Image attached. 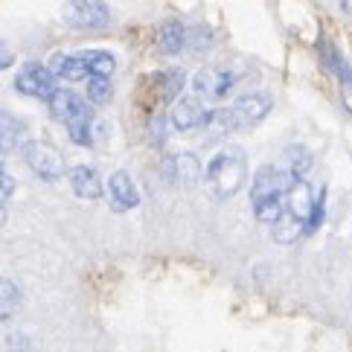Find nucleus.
Wrapping results in <instances>:
<instances>
[{"label":"nucleus","mask_w":352,"mask_h":352,"mask_svg":"<svg viewBox=\"0 0 352 352\" xmlns=\"http://www.w3.org/2000/svg\"><path fill=\"white\" fill-rule=\"evenodd\" d=\"M248 181V157L245 152L228 146V148H219V155L210 160V166L204 169V184H207V192L212 198H233L239 190L245 186Z\"/></svg>","instance_id":"1"},{"label":"nucleus","mask_w":352,"mask_h":352,"mask_svg":"<svg viewBox=\"0 0 352 352\" xmlns=\"http://www.w3.org/2000/svg\"><path fill=\"white\" fill-rule=\"evenodd\" d=\"M239 82H242V70L233 67V65H210L204 70L195 73L192 79V91L195 96H201L204 102H221V99H228Z\"/></svg>","instance_id":"2"},{"label":"nucleus","mask_w":352,"mask_h":352,"mask_svg":"<svg viewBox=\"0 0 352 352\" xmlns=\"http://www.w3.org/2000/svg\"><path fill=\"white\" fill-rule=\"evenodd\" d=\"M61 21L73 30L96 32V30H105L111 23V12L105 6V0H65V6H61Z\"/></svg>","instance_id":"3"},{"label":"nucleus","mask_w":352,"mask_h":352,"mask_svg":"<svg viewBox=\"0 0 352 352\" xmlns=\"http://www.w3.org/2000/svg\"><path fill=\"white\" fill-rule=\"evenodd\" d=\"M297 178L288 169H276V166H262L254 175V184H250V204L259 207L265 201H285V192L292 190V184Z\"/></svg>","instance_id":"4"},{"label":"nucleus","mask_w":352,"mask_h":352,"mask_svg":"<svg viewBox=\"0 0 352 352\" xmlns=\"http://www.w3.org/2000/svg\"><path fill=\"white\" fill-rule=\"evenodd\" d=\"M23 160H27V166L38 175L41 181H58L61 175H65V157H61L53 146H47L41 140H30L23 146Z\"/></svg>","instance_id":"5"},{"label":"nucleus","mask_w":352,"mask_h":352,"mask_svg":"<svg viewBox=\"0 0 352 352\" xmlns=\"http://www.w3.org/2000/svg\"><path fill=\"white\" fill-rule=\"evenodd\" d=\"M15 91L23 96H32V99H50V94L56 91V76L50 73L47 65L27 61L15 76Z\"/></svg>","instance_id":"6"},{"label":"nucleus","mask_w":352,"mask_h":352,"mask_svg":"<svg viewBox=\"0 0 352 352\" xmlns=\"http://www.w3.org/2000/svg\"><path fill=\"white\" fill-rule=\"evenodd\" d=\"M47 108L58 122H73V120H82V117H94L91 105L76 94V91H67V87H56L47 99Z\"/></svg>","instance_id":"7"},{"label":"nucleus","mask_w":352,"mask_h":352,"mask_svg":"<svg viewBox=\"0 0 352 352\" xmlns=\"http://www.w3.org/2000/svg\"><path fill=\"white\" fill-rule=\"evenodd\" d=\"M210 117V108L201 96H184L175 99L172 105V125L178 131H192V129H204V122Z\"/></svg>","instance_id":"8"},{"label":"nucleus","mask_w":352,"mask_h":352,"mask_svg":"<svg viewBox=\"0 0 352 352\" xmlns=\"http://www.w3.org/2000/svg\"><path fill=\"white\" fill-rule=\"evenodd\" d=\"M108 204L117 212H129L140 204V190L129 172H114L108 178Z\"/></svg>","instance_id":"9"},{"label":"nucleus","mask_w":352,"mask_h":352,"mask_svg":"<svg viewBox=\"0 0 352 352\" xmlns=\"http://www.w3.org/2000/svg\"><path fill=\"white\" fill-rule=\"evenodd\" d=\"M27 143H30V131L23 125V120L9 114V111H0V155L23 152Z\"/></svg>","instance_id":"10"},{"label":"nucleus","mask_w":352,"mask_h":352,"mask_svg":"<svg viewBox=\"0 0 352 352\" xmlns=\"http://www.w3.org/2000/svg\"><path fill=\"white\" fill-rule=\"evenodd\" d=\"M230 108L236 111V117H239V122H242V129H245V125H256V122H262L268 117L271 96H265V94H245V96H239Z\"/></svg>","instance_id":"11"},{"label":"nucleus","mask_w":352,"mask_h":352,"mask_svg":"<svg viewBox=\"0 0 352 352\" xmlns=\"http://www.w3.org/2000/svg\"><path fill=\"white\" fill-rule=\"evenodd\" d=\"M314 192L311 190V184L306 181V178H297L294 184H292V190L285 192V210L292 212L294 219H300V221H309V216H311V207H314Z\"/></svg>","instance_id":"12"},{"label":"nucleus","mask_w":352,"mask_h":352,"mask_svg":"<svg viewBox=\"0 0 352 352\" xmlns=\"http://www.w3.org/2000/svg\"><path fill=\"white\" fill-rule=\"evenodd\" d=\"M166 169H169V181L175 184H181V186H192L198 184L201 178H204V169H201V163L195 155H172L169 163H166Z\"/></svg>","instance_id":"13"},{"label":"nucleus","mask_w":352,"mask_h":352,"mask_svg":"<svg viewBox=\"0 0 352 352\" xmlns=\"http://www.w3.org/2000/svg\"><path fill=\"white\" fill-rule=\"evenodd\" d=\"M50 73H53L56 79H65V82H82V79H91V73H87L82 56H70V53H53L50 56Z\"/></svg>","instance_id":"14"},{"label":"nucleus","mask_w":352,"mask_h":352,"mask_svg":"<svg viewBox=\"0 0 352 352\" xmlns=\"http://www.w3.org/2000/svg\"><path fill=\"white\" fill-rule=\"evenodd\" d=\"M67 178H70L73 192H76L79 198H85V201L102 198V178L96 175L94 166H73L67 172Z\"/></svg>","instance_id":"15"},{"label":"nucleus","mask_w":352,"mask_h":352,"mask_svg":"<svg viewBox=\"0 0 352 352\" xmlns=\"http://www.w3.org/2000/svg\"><path fill=\"white\" fill-rule=\"evenodd\" d=\"M186 47V27L181 21H166L157 32V50L163 56H178L181 50Z\"/></svg>","instance_id":"16"},{"label":"nucleus","mask_w":352,"mask_h":352,"mask_svg":"<svg viewBox=\"0 0 352 352\" xmlns=\"http://www.w3.org/2000/svg\"><path fill=\"white\" fill-rule=\"evenodd\" d=\"M271 233H274V242H280V245H294V242H300V239L306 236V224L300 221V219H294L288 210H283L280 219L271 224Z\"/></svg>","instance_id":"17"},{"label":"nucleus","mask_w":352,"mask_h":352,"mask_svg":"<svg viewBox=\"0 0 352 352\" xmlns=\"http://www.w3.org/2000/svg\"><path fill=\"white\" fill-rule=\"evenodd\" d=\"M204 129H207L210 137H230L233 131L242 129V122H239L233 108H212L207 122H204Z\"/></svg>","instance_id":"18"},{"label":"nucleus","mask_w":352,"mask_h":352,"mask_svg":"<svg viewBox=\"0 0 352 352\" xmlns=\"http://www.w3.org/2000/svg\"><path fill=\"white\" fill-rule=\"evenodd\" d=\"M82 61H85V67L91 76H105L111 79V73L117 70V58L108 53V50H85V53H79Z\"/></svg>","instance_id":"19"},{"label":"nucleus","mask_w":352,"mask_h":352,"mask_svg":"<svg viewBox=\"0 0 352 352\" xmlns=\"http://www.w3.org/2000/svg\"><path fill=\"white\" fill-rule=\"evenodd\" d=\"M329 67L335 70V76H338V87H341V99H344V105H346V111L352 114V70H349V65L346 61L338 56V50H329Z\"/></svg>","instance_id":"20"},{"label":"nucleus","mask_w":352,"mask_h":352,"mask_svg":"<svg viewBox=\"0 0 352 352\" xmlns=\"http://www.w3.org/2000/svg\"><path fill=\"white\" fill-rule=\"evenodd\" d=\"M18 311H21V292H18V285L12 280H6V276H0V323L12 320Z\"/></svg>","instance_id":"21"},{"label":"nucleus","mask_w":352,"mask_h":352,"mask_svg":"<svg viewBox=\"0 0 352 352\" xmlns=\"http://www.w3.org/2000/svg\"><path fill=\"white\" fill-rule=\"evenodd\" d=\"M285 160H288V172H292L294 178H306V172L311 169V155L306 152L303 146H292V148H288Z\"/></svg>","instance_id":"22"},{"label":"nucleus","mask_w":352,"mask_h":352,"mask_svg":"<svg viewBox=\"0 0 352 352\" xmlns=\"http://www.w3.org/2000/svg\"><path fill=\"white\" fill-rule=\"evenodd\" d=\"M111 96H114L111 79H105V76H91L87 79V99H91L94 105H108Z\"/></svg>","instance_id":"23"},{"label":"nucleus","mask_w":352,"mask_h":352,"mask_svg":"<svg viewBox=\"0 0 352 352\" xmlns=\"http://www.w3.org/2000/svg\"><path fill=\"white\" fill-rule=\"evenodd\" d=\"M67 134H70V140L76 143V146H91L94 143V117H82V120H73L67 122Z\"/></svg>","instance_id":"24"},{"label":"nucleus","mask_w":352,"mask_h":352,"mask_svg":"<svg viewBox=\"0 0 352 352\" xmlns=\"http://www.w3.org/2000/svg\"><path fill=\"white\" fill-rule=\"evenodd\" d=\"M12 192H15V178H12L6 169H0V204H3Z\"/></svg>","instance_id":"25"},{"label":"nucleus","mask_w":352,"mask_h":352,"mask_svg":"<svg viewBox=\"0 0 352 352\" xmlns=\"http://www.w3.org/2000/svg\"><path fill=\"white\" fill-rule=\"evenodd\" d=\"M12 61H15V56H12V50H9L3 41H0V70H6V67L12 65Z\"/></svg>","instance_id":"26"},{"label":"nucleus","mask_w":352,"mask_h":352,"mask_svg":"<svg viewBox=\"0 0 352 352\" xmlns=\"http://www.w3.org/2000/svg\"><path fill=\"white\" fill-rule=\"evenodd\" d=\"M9 346H12V349H23L27 344H23V338H12V341H9Z\"/></svg>","instance_id":"27"},{"label":"nucleus","mask_w":352,"mask_h":352,"mask_svg":"<svg viewBox=\"0 0 352 352\" xmlns=\"http://www.w3.org/2000/svg\"><path fill=\"white\" fill-rule=\"evenodd\" d=\"M6 224V210H3V204H0V228Z\"/></svg>","instance_id":"28"},{"label":"nucleus","mask_w":352,"mask_h":352,"mask_svg":"<svg viewBox=\"0 0 352 352\" xmlns=\"http://www.w3.org/2000/svg\"><path fill=\"white\" fill-rule=\"evenodd\" d=\"M0 169H3V160H0Z\"/></svg>","instance_id":"29"}]
</instances>
